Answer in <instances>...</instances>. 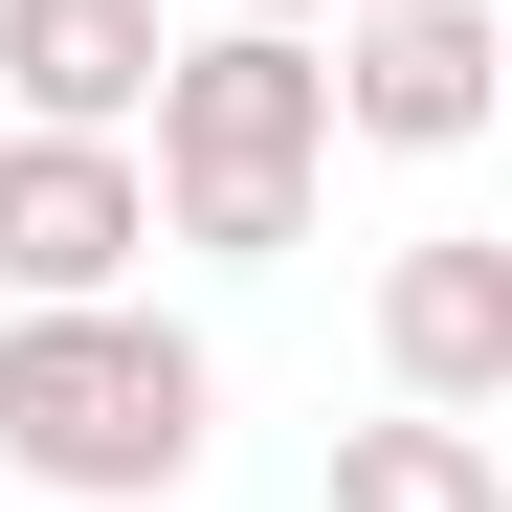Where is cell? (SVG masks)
<instances>
[{
	"instance_id": "obj_1",
	"label": "cell",
	"mask_w": 512,
	"mask_h": 512,
	"mask_svg": "<svg viewBox=\"0 0 512 512\" xmlns=\"http://www.w3.org/2000/svg\"><path fill=\"white\" fill-rule=\"evenodd\" d=\"M134 179H156V245L290 268L312 201H334V67H312V23H201V45H156Z\"/></svg>"
},
{
	"instance_id": "obj_8",
	"label": "cell",
	"mask_w": 512,
	"mask_h": 512,
	"mask_svg": "<svg viewBox=\"0 0 512 512\" xmlns=\"http://www.w3.org/2000/svg\"><path fill=\"white\" fill-rule=\"evenodd\" d=\"M223 23H334V0H223Z\"/></svg>"
},
{
	"instance_id": "obj_9",
	"label": "cell",
	"mask_w": 512,
	"mask_h": 512,
	"mask_svg": "<svg viewBox=\"0 0 512 512\" xmlns=\"http://www.w3.org/2000/svg\"><path fill=\"white\" fill-rule=\"evenodd\" d=\"M334 23H357V0H334Z\"/></svg>"
},
{
	"instance_id": "obj_2",
	"label": "cell",
	"mask_w": 512,
	"mask_h": 512,
	"mask_svg": "<svg viewBox=\"0 0 512 512\" xmlns=\"http://www.w3.org/2000/svg\"><path fill=\"white\" fill-rule=\"evenodd\" d=\"M223 423V357L156 290H90V312H0V468L67 490V512H156Z\"/></svg>"
},
{
	"instance_id": "obj_7",
	"label": "cell",
	"mask_w": 512,
	"mask_h": 512,
	"mask_svg": "<svg viewBox=\"0 0 512 512\" xmlns=\"http://www.w3.org/2000/svg\"><path fill=\"white\" fill-rule=\"evenodd\" d=\"M334 512H512V446L490 423H334Z\"/></svg>"
},
{
	"instance_id": "obj_5",
	"label": "cell",
	"mask_w": 512,
	"mask_h": 512,
	"mask_svg": "<svg viewBox=\"0 0 512 512\" xmlns=\"http://www.w3.org/2000/svg\"><path fill=\"white\" fill-rule=\"evenodd\" d=\"M379 379H401L423 423H490V401H512V245H490V223H423L401 268H379Z\"/></svg>"
},
{
	"instance_id": "obj_6",
	"label": "cell",
	"mask_w": 512,
	"mask_h": 512,
	"mask_svg": "<svg viewBox=\"0 0 512 512\" xmlns=\"http://www.w3.org/2000/svg\"><path fill=\"white\" fill-rule=\"evenodd\" d=\"M156 0H0V112L23 134H134L156 112Z\"/></svg>"
},
{
	"instance_id": "obj_4",
	"label": "cell",
	"mask_w": 512,
	"mask_h": 512,
	"mask_svg": "<svg viewBox=\"0 0 512 512\" xmlns=\"http://www.w3.org/2000/svg\"><path fill=\"white\" fill-rule=\"evenodd\" d=\"M312 67H334V134H379V156H468L512 45H490V0H357Z\"/></svg>"
},
{
	"instance_id": "obj_3",
	"label": "cell",
	"mask_w": 512,
	"mask_h": 512,
	"mask_svg": "<svg viewBox=\"0 0 512 512\" xmlns=\"http://www.w3.org/2000/svg\"><path fill=\"white\" fill-rule=\"evenodd\" d=\"M134 245H156L134 134H0V312H90V290H134Z\"/></svg>"
}]
</instances>
